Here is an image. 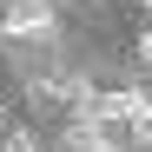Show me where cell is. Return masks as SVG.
Wrapping results in <instances>:
<instances>
[{"label": "cell", "instance_id": "1", "mask_svg": "<svg viewBox=\"0 0 152 152\" xmlns=\"http://www.w3.org/2000/svg\"><path fill=\"white\" fill-rule=\"evenodd\" d=\"M7 33L46 40V33H53V7H46V0H13V7H7Z\"/></svg>", "mask_w": 152, "mask_h": 152}, {"label": "cell", "instance_id": "2", "mask_svg": "<svg viewBox=\"0 0 152 152\" xmlns=\"http://www.w3.org/2000/svg\"><path fill=\"white\" fill-rule=\"evenodd\" d=\"M126 132H132V139H152V99H145V93L132 99V119H126Z\"/></svg>", "mask_w": 152, "mask_h": 152}, {"label": "cell", "instance_id": "3", "mask_svg": "<svg viewBox=\"0 0 152 152\" xmlns=\"http://www.w3.org/2000/svg\"><path fill=\"white\" fill-rule=\"evenodd\" d=\"M73 152H119V145L99 132V126H80V132H73Z\"/></svg>", "mask_w": 152, "mask_h": 152}, {"label": "cell", "instance_id": "4", "mask_svg": "<svg viewBox=\"0 0 152 152\" xmlns=\"http://www.w3.org/2000/svg\"><path fill=\"white\" fill-rule=\"evenodd\" d=\"M0 152H40V145H33V132H7V145H0Z\"/></svg>", "mask_w": 152, "mask_h": 152}, {"label": "cell", "instance_id": "5", "mask_svg": "<svg viewBox=\"0 0 152 152\" xmlns=\"http://www.w3.org/2000/svg\"><path fill=\"white\" fill-rule=\"evenodd\" d=\"M139 60H152V33H139Z\"/></svg>", "mask_w": 152, "mask_h": 152}, {"label": "cell", "instance_id": "6", "mask_svg": "<svg viewBox=\"0 0 152 152\" xmlns=\"http://www.w3.org/2000/svg\"><path fill=\"white\" fill-rule=\"evenodd\" d=\"M139 7H152V0H139Z\"/></svg>", "mask_w": 152, "mask_h": 152}, {"label": "cell", "instance_id": "7", "mask_svg": "<svg viewBox=\"0 0 152 152\" xmlns=\"http://www.w3.org/2000/svg\"><path fill=\"white\" fill-rule=\"evenodd\" d=\"M0 113H7V106H0Z\"/></svg>", "mask_w": 152, "mask_h": 152}]
</instances>
